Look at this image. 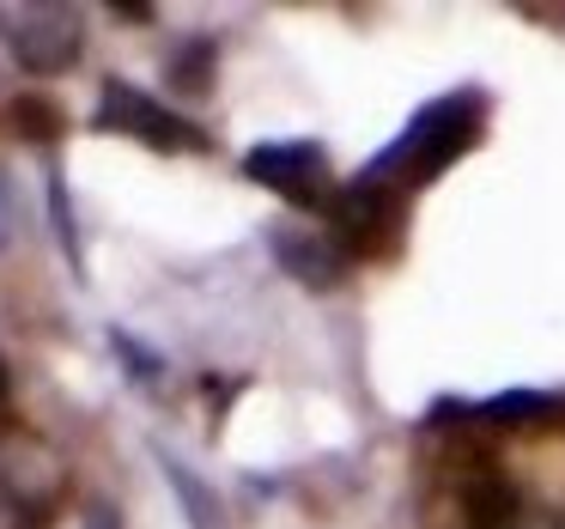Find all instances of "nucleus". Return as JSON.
<instances>
[{"mask_svg":"<svg viewBox=\"0 0 565 529\" xmlns=\"http://www.w3.org/2000/svg\"><path fill=\"white\" fill-rule=\"evenodd\" d=\"M475 140H480V98L450 92V98H431L426 110L365 165V177H377V183H390V189H419L438 171H450Z\"/></svg>","mask_w":565,"mask_h":529,"instance_id":"nucleus-1","label":"nucleus"},{"mask_svg":"<svg viewBox=\"0 0 565 529\" xmlns=\"http://www.w3.org/2000/svg\"><path fill=\"white\" fill-rule=\"evenodd\" d=\"M67 499V456L31 426H0V529H50Z\"/></svg>","mask_w":565,"mask_h":529,"instance_id":"nucleus-2","label":"nucleus"},{"mask_svg":"<svg viewBox=\"0 0 565 529\" xmlns=\"http://www.w3.org/2000/svg\"><path fill=\"white\" fill-rule=\"evenodd\" d=\"M0 43L13 50V62L38 80H55L86 55V13L79 7H55V0H31V7H0Z\"/></svg>","mask_w":565,"mask_h":529,"instance_id":"nucleus-3","label":"nucleus"},{"mask_svg":"<svg viewBox=\"0 0 565 529\" xmlns=\"http://www.w3.org/2000/svg\"><path fill=\"white\" fill-rule=\"evenodd\" d=\"M92 123L110 128V135L140 140V147H152V152H207V135H201L189 116H177L171 104H159L152 92L128 86V80H104L98 116H92Z\"/></svg>","mask_w":565,"mask_h":529,"instance_id":"nucleus-4","label":"nucleus"},{"mask_svg":"<svg viewBox=\"0 0 565 529\" xmlns=\"http://www.w3.org/2000/svg\"><path fill=\"white\" fill-rule=\"evenodd\" d=\"M244 171L256 177V183L280 189V195L298 201V208H329V201H334L329 159H322L317 140H268V147H256L244 159Z\"/></svg>","mask_w":565,"mask_h":529,"instance_id":"nucleus-5","label":"nucleus"},{"mask_svg":"<svg viewBox=\"0 0 565 529\" xmlns=\"http://www.w3.org/2000/svg\"><path fill=\"white\" fill-rule=\"evenodd\" d=\"M274 256H280L305 286H341L347 262H353L334 244V232H298V225H280V232H274Z\"/></svg>","mask_w":565,"mask_h":529,"instance_id":"nucleus-6","label":"nucleus"},{"mask_svg":"<svg viewBox=\"0 0 565 529\" xmlns=\"http://www.w3.org/2000/svg\"><path fill=\"white\" fill-rule=\"evenodd\" d=\"M480 529H565V511H547V505H523V499H504Z\"/></svg>","mask_w":565,"mask_h":529,"instance_id":"nucleus-7","label":"nucleus"},{"mask_svg":"<svg viewBox=\"0 0 565 529\" xmlns=\"http://www.w3.org/2000/svg\"><path fill=\"white\" fill-rule=\"evenodd\" d=\"M0 395H7V359H0Z\"/></svg>","mask_w":565,"mask_h":529,"instance_id":"nucleus-8","label":"nucleus"}]
</instances>
